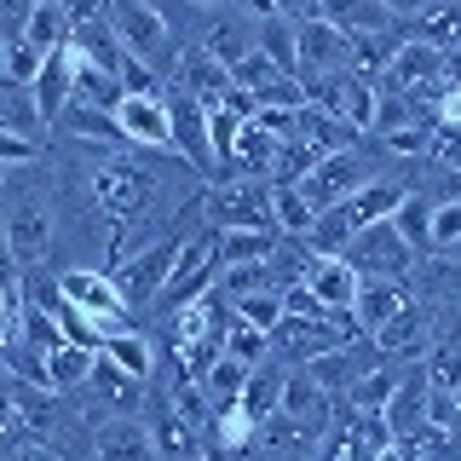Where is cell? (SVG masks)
Here are the masks:
<instances>
[{
	"label": "cell",
	"instance_id": "6da1fadb",
	"mask_svg": "<svg viewBox=\"0 0 461 461\" xmlns=\"http://www.w3.org/2000/svg\"><path fill=\"white\" fill-rule=\"evenodd\" d=\"M104 12H110V29L122 41V52L139 58L144 69H156L162 81H173V69H179V35H173L167 12L150 6V0H122V6H104Z\"/></svg>",
	"mask_w": 461,
	"mask_h": 461
},
{
	"label": "cell",
	"instance_id": "7a4b0ae2",
	"mask_svg": "<svg viewBox=\"0 0 461 461\" xmlns=\"http://www.w3.org/2000/svg\"><path fill=\"white\" fill-rule=\"evenodd\" d=\"M196 220L202 230H277L271 220V185L266 179H230V185H208L196 196Z\"/></svg>",
	"mask_w": 461,
	"mask_h": 461
},
{
	"label": "cell",
	"instance_id": "3957f363",
	"mask_svg": "<svg viewBox=\"0 0 461 461\" xmlns=\"http://www.w3.org/2000/svg\"><path fill=\"white\" fill-rule=\"evenodd\" d=\"M220 230H191L185 237L179 259H173V277L162 288V300H156V312L162 317H179L185 306H196L202 294H213L220 288Z\"/></svg>",
	"mask_w": 461,
	"mask_h": 461
},
{
	"label": "cell",
	"instance_id": "277c9868",
	"mask_svg": "<svg viewBox=\"0 0 461 461\" xmlns=\"http://www.w3.org/2000/svg\"><path fill=\"white\" fill-rule=\"evenodd\" d=\"M185 237H191V230H185V213H179V225H173L162 242H144L139 254H127L122 266L110 271V283L122 288V300H127V312L156 306V300H162V288H167V277H173V259H179Z\"/></svg>",
	"mask_w": 461,
	"mask_h": 461
},
{
	"label": "cell",
	"instance_id": "5b68a950",
	"mask_svg": "<svg viewBox=\"0 0 461 461\" xmlns=\"http://www.w3.org/2000/svg\"><path fill=\"white\" fill-rule=\"evenodd\" d=\"M58 294H64V306H76L86 323L98 329V335H122V329H133L127 323V300H122V288L110 283V271H93V266H69L64 277H58Z\"/></svg>",
	"mask_w": 461,
	"mask_h": 461
},
{
	"label": "cell",
	"instance_id": "8992f818",
	"mask_svg": "<svg viewBox=\"0 0 461 461\" xmlns=\"http://www.w3.org/2000/svg\"><path fill=\"white\" fill-rule=\"evenodd\" d=\"M294 47H300V81H323L352 69V41L323 18V6H294Z\"/></svg>",
	"mask_w": 461,
	"mask_h": 461
},
{
	"label": "cell",
	"instance_id": "52a82bcc",
	"mask_svg": "<svg viewBox=\"0 0 461 461\" xmlns=\"http://www.w3.org/2000/svg\"><path fill=\"white\" fill-rule=\"evenodd\" d=\"M340 259L357 271V283H410V271H415L421 254H415L410 242L393 230V220H386V225H369L364 237H352V249H346Z\"/></svg>",
	"mask_w": 461,
	"mask_h": 461
},
{
	"label": "cell",
	"instance_id": "ba28073f",
	"mask_svg": "<svg viewBox=\"0 0 461 461\" xmlns=\"http://www.w3.org/2000/svg\"><path fill=\"white\" fill-rule=\"evenodd\" d=\"M364 185H375V173H369V156L352 144V150H340V156H323L294 191L306 196L312 213H329V208H340V202H352Z\"/></svg>",
	"mask_w": 461,
	"mask_h": 461
},
{
	"label": "cell",
	"instance_id": "9c48e42d",
	"mask_svg": "<svg viewBox=\"0 0 461 461\" xmlns=\"http://www.w3.org/2000/svg\"><path fill=\"white\" fill-rule=\"evenodd\" d=\"M93 196H98V208L115 213L122 225H133L150 213V196H156V173L144 167V162H98L93 167Z\"/></svg>",
	"mask_w": 461,
	"mask_h": 461
},
{
	"label": "cell",
	"instance_id": "30bf717a",
	"mask_svg": "<svg viewBox=\"0 0 461 461\" xmlns=\"http://www.w3.org/2000/svg\"><path fill=\"white\" fill-rule=\"evenodd\" d=\"M6 237H12V259L23 266H47L58 249V213L47 196H18L6 208Z\"/></svg>",
	"mask_w": 461,
	"mask_h": 461
},
{
	"label": "cell",
	"instance_id": "8fae6325",
	"mask_svg": "<svg viewBox=\"0 0 461 461\" xmlns=\"http://www.w3.org/2000/svg\"><path fill=\"white\" fill-rule=\"evenodd\" d=\"M306 86V104L329 110L335 122H346L352 133H369L375 127V81L352 76V69H340V76H323V81H300Z\"/></svg>",
	"mask_w": 461,
	"mask_h": 461
},
{
	"label": "cell",
	"instance_id": "7c38bea8",
	"mask_svg": "<svg viewBox=\"0 0 461 461\" xmlns=\"http://www.w3.org/2000/svg\"><path fill=\"white\" fill-rule=\"evenodd\" d=\"M69 12H76V29H69V52H76L81 64L104 69V76H122L127 52H122V41H115V29H110V12H104V6H69Z\"/></svg>",
	"mask_w": 461,
	"mask_h": 461
},
{
	"label": "cell",
	"instance_id": "4fadbf2b",
	"mask_svg": "<svg viewBox=\"0 0 461 461\" xmlns=\"http://www.w3.org/2000/svg\"><path fill=\"white\" fill-rule=\"evenodd\" d=\"M115 133L133 150H173V115L167 98H122L115 110Z\"/></svg>",
	"mask_w": 461,
	"mask_h": 461
},
{
	"label": "cell",
	"instance_id": "5bb4252c",
	"mask_svg": "<svg viewBox=\"0 0 461 461\" xmlns=\"http://www.w3.org/2000/svg\"><path fill=\"white\" fill-rule=\"evenodd\" d=\"M369 340H375V352H381V357H427L432 340H438V329H432V306L410 300V306H403L381 335H369Z\"/></svg>",
	"mask_w": 461,
	"mask_h": 461
},
{
	"label": "cell",
	"instance_id": "9a60e30c",
	"mask_svg": "<svg viewBox=\"0 0 461 461\" xmlns=\"http://www.w3.org/2000/svg\"><path fill=\"white\" fill-rule=\"evenodd\" d=\"M167 115H173V150H179L191 167H213V150H208V110H202L196 98H185L179 86H167Z\"/></svg>",
	"mask_w": 461,
	"mask_h": 461
},
{
	"label": "cell",
	"instance_id": "2e32d148",
	"mask_svg": "<svg viewBox=\"0 0 461 461\" xmlns=\"http://www.w3.org/2000/svg\"><path fill=\"white\" fill-rule=\"evenodd\" d=\"M29 98H35V110H41V122H64V110H69V98H76V52H47V64H41V76L35 86H29Z\"/></svg>",
	"mask_w": 461,
	"mask_h": 461
},
{
	"label": "cell",
	"instance_id": "e0dca14e",
	"mask_svg": "<svg viewBox=\"0 0 461 461\" xmlns=\"http://www.w3.org/2000/svg\"><path fill=\"white\" fill-rule=\"evenodd\" d=\"M427 403H432V381H427V369L415 364V375H403L398 381V393L393 403H386V427H393V438H415L421 444V432H427Z\"/></svg>",
	"mask_w": 461,
	"mask_h": 461
},
{
	"label": "cell",
	"instance_id": "ac0fdd59",
	"mask_svg": "<svg viewBox=\"0 0 461 461\" xmlns=\"http://www.w3.org/2000/svg\"><path fill=\"white\" fill-rule=\"evenodd\" d=\"M196 47L208 52L220 69L249 64V58H254V18H249V12H220V18L208 23V35H202Z\"/></svg>",
	"mask_w": 461,
	"mask_h": 461
},
{
	"label": "cell",
	"instance_id": "d6986e66",
	"mask_svg": "<svg viewBox=\"0 0 461 461\" xmlns=\"http://www.w3.org/2000/svg\"><path fill=\"white\" fill-rule=\"evenodd\" d=\"M410 283H357V300H352V323H357V335H381L393 317L410 306Z\"/></svg>",
	"mask_w": 461,
	"mask_h": 461
},
{
	"label": "cell",
	"instance_id": "ffe728a7",
	"mask_svg": "<svg viewBox=\"0 0 461 461\" xmlns=\"http://www.w3.org/2000/svg\"><path fill=\"white\" fill-rule=\"evenodd\" d=\"M93 456L98 461H162L139 415H115V421L93 427Z\"/></svg>",
	"mask_w": 461,
	"mask_h": 461
},
{
	"label": "cell",
	"instance_id": "44dd1931",
	"mask_svg": "<svg viewBox=\"0 0 461 461\" xmlns=\"http://www.w3.org/2000/svg\"><path fill=\"white\" fill-rule=\"evenodd\" d=\"M69 29H76V12L58 6V0H41V6H29V12H23L18 41L47 58V52H64V47H69Z\"/></svg>",
	"mask_w": 461,
	"mask_h": 461
},
{
	"label": "cell",
	"instance_id": "7402d4cb",
	"mask_svg": "<svg viewBox=\"0 0 461 461\" xmlns=\"http://www.w3.org/2000/svg\"><path fill=\"white\" fill-rule=\"evenodd\" d=\"M254 52L266 64H277L283 76H300V47H294V18L283 6H271L266 18H254Z\"/></svg>",
	"mask_w": 461,
	"mask_h": 461
},
{
	"label": "cell",
	"instance_id": "603a6c76",
	"mask_svg": "<svg viewBox=\"0 0 461 461\" xmlns=\"http://www.w3.org/2000/svg\"><path fill=\"white\" fill-rule=\"evenodd\" d=\"M98 357H104V364H115L127 381H139V386L156 381V340L139 335V329H122V335H110L104 346H98Z\"/></svg>",
	"mask_w": 461,
	"mask_h": 461
},
{
	"label": "cell",
	"instance_id": "cb8c5ba5",
	"mask_svg": "<svg viewBox=\"0 0 461 461\" xmlns=\"http://www.w3.org/2000/svg\"><path fill=\"white\" fill-rule=\"evenodd\" d=\"M294 139L306 144L312 156H340V150H352V127L346 122H335L329 110H317V104H306V110H294Z\"/></svg>",
	"mask_w": 461,
	"mask_h": 461
},
{
	"label": "cell",
	"instance_id": "d4e9b609",
	"mask_svg": "<svg viewBox=\"0 0 461 461\" xmlns=\"http://www.w3.org/2000/svg\"><path fill=\"white\" fill-rule=\"evenodd\" d=\"M306 288L317 294V306H323V312H352V300H357V271L346 266V259H312Z\"/></svg>",
	"mask_w": 461,
	"mask_h": 461
},
{
	"label": "cell",
	"instance_id": "484cf974",
	"mask_svg": "<svg viewBox=\"0 0 461 461\" xmlns=\"http://www.w3.org/2000/svg\"><path fill=\"white\" fill-rule=\"evenodd\" d=\"M283 386H288V369H277V364H259L254 375H249V386H242V415H249L254 427H266L271 415H283Z\"/></svg>",
	"mask_w": 461,
	"mask_h": 461
},
{
	"label": "cell",
	"instance_id": "4316f807",
	"mask_svg": "<svg viewBox=\"0 0 461 461\" xmlns=\"http://www.w3.org/2000/svg\"><path fill=\"white\" fill-rule=\"evenodd\" d=\"M0 133L41 144V133H47V122H41V110H35V98H29V86H12V81H0Z\"/></svg>",
	"mask_w": 461,
	"mask_h": 461
},
{
	"label": "cell",
	"instance_id": "83f0119b",
	"mask_svg": "<svg viewBox=\"0 0 461 461\" xmlns=\"http://www.w3.org/2000/svg\"><path fill=\"white\" fill-rule=\"evenodd\" d=\"M277 230H225L220 237V266H266L271 254H277Z\"/></svg>",
	"mask_w": 461,
	"mask_h": 461
},
{
	"label": "cell",
	"instance_id": "f1b7e54d",
	"mask_svg": "<svg viewBox=\"0 0 461 461\" xmlns=\"http://www.w3.org/2000/svg\"><path fill=\"white\" fill-rule=\"evenodd\" d=\"M93 364L98 357L93 352H81V346H58V352L47 357V393H81L86 381H93Z\"/></svg>",
	"mask_w": 461,
	"mask_h": 461
},
{
	"label": "cell",
	"instance_id": "f546056e",
	"mask_svg": "<svg viewBox=\"0 0 461 461\" xmlns=\"http://www.w3.org/2000/svg\"><path fill=\"white\" fill-rule=\"evenodd\" d=\"M271 220H277V237L306 242L312 225H317V213L306 208V196H300L294 185H271Z\"/></svg>",
	"mask_w": 461,
	"mask_h": 461
},
{
	"label": "cell",
	"instance_id": "4dcf8cb0",
	"mask_svg": "<svg viewBox=\"0 0 461 461\" xmlns=\"http://www.w3.org/2000/svg\"><path fill=\"white\" fill-rule=\"evenodd\" d=\"M398 381H403V369H369V375H364V381H357V386H352V393H346L340 403H346L352 415H381L386 403H393Z\"/></svg>",
	"mask_w": 461,
	"mask_h": 461
},
{
	"label": "cell",
	"instance_id": "1f68e13d",
	"mask_svg": "<svg viewBox=\"0 0 461 461\" xmlns=\"http://www.w3.org/2000/svg\"><path fill=\"white\" fill-rule=\"evenodd\" d=\"M427 254H461V196H432Z\"/></svg>",
	"mask_w": 461,
	"mask_h": 461
},
{
	"label": "cell",
	"instance_id": "d6a6232c",
	"mask_svg": "<svg viewBox=\"0 0 461 461\" xmlns=\"http://www.w3.org/2000/svg\"><path fill=\"white\" fill-rule=\"evenodd\" d=\"M427 220H432V196L427 191H410L398 202V213H393V230L410 242L415 254H427Z\"/></svg>",
	"mask_w": 461,
	"mask_h": 461
},
{
	"label": "cell",
	"instance_id": "836d02e7",
	"mask_svg": "<svg viewBox=\"0 0 461 461\" xmlns=\"http://www.w3.org/2000/svg\"><path fill=\"white\" fill-rule=\"evenodd\" d=\"M225 357H237L242 369L271 364V335H266V329H249V323H230L225 329Z\"/></svg>",
	"mask_w": 461,
	"mask_h": 461
},
{
	"label": "cell",
	"instance_id": "e575fe53",
	"mask_svg": "<svg viewBox=\"0 0 461 461\" xmlns=\"http://www.w3.org/2000/svg\"><path fill=\"white\" fill-rule=\"evenodd\" d=\"M317 461H375V456L364 450V438H357V427H352V421L340 415V421L323 432V450H317Z\"/></svg>",
	"mask_w": 461,
	"mask_h": 461
},
{
	"label": "cell",
	"instance_id": "d590c367",
	"mask_svg": "<svg viewBox=\"0 0 461 461\" xmlns=\"http://www.w3.org/2000/svg\"><path fill=\"white\" fill-rule=\"evenodd\" d=\"M230 312H237V323L249 329H277L283 323V294H249V300H230Z\"/></svg>",
	"mask_w": 461,
	"mask_h": 461
},
{
	"label": "cell",
	"instance_id": "8d00e7d4",
	"mask_svg": "<svg viewBox=\"0 0 461 461\" xmlns=\"http://www.w3.org/2000/svg\"><path fill=\"white\" fill-rule=\"evenodd\" d=\"M58 127H64V133H76V139H115V144H122V133H115V115H98V110H86V104H69Z\"/></svg>",
	"mask_w": 461,
	"mask_h": 461
},
{
	"label": "cell",
	"instance_id": "74e56055",
	"mask_svg": "<svg viewBox=\"0 0 461 461\" xmlns=\"http://www.w3.org/2000/svg\"><path fill=\"white\" fill-rule=\"evenodd\" d=\"M421 306H432V300H461V266H450L444 254L427 259V283H421Z\"/></svg>",
	"mask_w": 461,
	"mask_h": 461
},
{
	"label": "cell",
	"instance_id": "f35d334b",
	"mask_svg": "<svg viewBox=\"0 0 461 461\" xmlns=\"http://www.w3.org/2000/svg\"><path fill=\"white\" fill-rule=\"evenodd\" d=\"M41 64H47V58H41L35 47H23L18 35L6 41V81H12V86H35V76H41Z\"/></svg>",
	"mask_w": 461,
	"mask_h": 461
},
{
	"label": "cell",
	"instance_id": "ab89813d",
	"mask_svg": "<svg viewBox=\"0 0 461 461\" xmlns=\"http://www.w3.org/2000/svg\"><path fill=\"white\" fill-rule=\"evenodd\" d=\"M283 317H300V323H323V306H317V294L306 283H294V288H283Z\"/></svg>",
	"mask_w": 461,
	"mask_h": 461
},
{
	"label": "cell",
	"instance_id": "60d3db41",
	"mask_svg": "<svg viewBox=\"0 0 461 461\" xmlns=\"http://www.w3.org/2000/svg\"><path fill=\"white\" fill-rule=\"evenodd\" d=\"M432 156H438V162L461 179V127H450V122L432 127Z\"/></svg>",
	"mask_w": 461,
	"mask_h": 461
},
{
	"label": "cell",
	"instance_id": "b9f144b4",
	"mask_svg": "<svg viewBox=\"0 0 461 461\" xmlns=\"http://www.w3.org/2000/svg\"><path fill=\"white\" fill-rule=\"evenodd\" d=\"M35 162H41V144L0 133V167H35Z\"/></svg>",
	"mask_w": 461,
	"mask_h": 461
},
{
	"label": "cell",
	"instance_id": "7bdbcfd3",
	"mask_svg": "<svg viewBox=\"0 0 461 461\" xmlns=\"http://www.w3.org/2000/svg\"><path fill=\"white\" fill-rule=\"evenodd\" d=\"M6 461H64V456H58L52 444H23V450H12Z\"/></svg>",
	"mask_w": 461,
	"mask_h": 461
},
{
	"label": "cell",
	"instance_id": "ee69618b",
	"mask_svg": "<svg viewBox=\"0 0 461 461\" xmlns=\"http://www.w3.org/2000/svg\"><path fill=\"white\" fill-rule=\"evenodd\" d=\"M0 81H6V41H0Z\"/></svg>",
	"mask_w": 461,
	"mask_h": 461
},
{
	"label": "cell",
	"instance_id": "f6af8a7d",
	"mask_svg": "<svg viewBox=\"0 0 461 461\" xmlns=\"http://www.w3.org/2000/svg\"><path fill=\"white\" fill-rule=\"evenodd\" d=\"M0 185H6V167H0Z\"/></svg>",
	"mask_w": 461,
	"mask_h": 461
},
{
	"label": "cell",
	"instance_id": "bcb514c9",
	"mask_svg": "<svg viewBox=\"0 0 461 461\" xmlns=\"http://www.w3.org/2000/svg\"><path fill=\"white\" fill-rule=\"evenodd\" d=\"M191 461H208V456H191Z\"/></svg>",
	"mask_w": 461,
	"mask_h": 461
}]
</instances>
